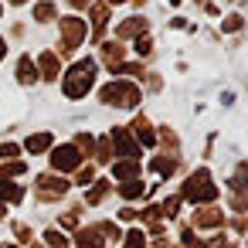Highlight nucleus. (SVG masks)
Listing matches in <instances>:
<instances>
[{
	"label": "nucleus",
	"instance_id": "obj_1",
	"mask_svg": "<svg viewBox=\"0 0 248 248\" xmlns=\"http://www.w3.org/2000/svg\"><path fill=\"white\" fill-rule=\"evenodd\" d=\"M89 85H92V62H78V65L72 68V75H68L65 92H68V95H82Z\"/></svg>",
	"mask_w": 248,
	"mask_h": 248
},
{
	"label": "nucleus",
	"instance_id": "obj_2",
	"mask_svg": "<svg viewBox=\"0 0 248 248\" xmlns=\"http://www.w3.org/2000/svg\"><path fill=\"white\" fill-rule=\"evenodd\" d=\"M62 34H65V45L75 48V45L85 38V24H82L78 17H68V21H62Z\"/></svg>",
	"mask_w": 248,
	"mask_h": 248
},
{
	"label": "nucleus",
	"instance_id": "obj_3",
	"mask_svg": "<svg viewBox=\"0 0 248 248\" xmlns=\"http://www.w3.org/2000/svg\"><path fill=\"white\" fill-rule=\"evenodd\" d=\"M187 197H194V201H197V197H201V201L214 197V187L207 184V177H204V173H201V177H194V180L187 184Z\"/></svg>",
	"mask_w": 248,
	"mask_h": 248
},
{
	"label": "nucleus",
	"instance_id": "obj_4",
	"mask_svg": "<svg viewBox=\"0 0 248 248\" xmlns=\"http://www.w3.org/2000/svg\"><path fill=\"white\" fill-rule=\"evenodd\" d=\"M146 31V21H140V17H129L126 24H119V38H133V34H143Z\"/></svg>",
	"mask_w": 248,
	"mask_h": 248
},
{
	"label": "nucleus",
	"instance_id": "obj_5",
	"mask_svg": "<svg viewBox=\"0 0 248 248\" xmlns=\"http://www.w3.org/2000/svg\"><path fill=\"white\" fill-rule=\"evenodd\" d=\"M34 17H38V21H48V17H55V7H51V4H38Z\"/></svg>",
	"mask_w": 248,
	"mask_h": 248
},
{
	"label": "nucleus",
	"instance_id": "obj_6",
	"mask_svg": "<svg viewBox=\"0 0 248 248\" xmlns=\"http://www.w3.org/2000/svg\"><path fill=\"white\" fill-rule=\"evenodd\" d=\"M238 28H241V17H238V14H234V17H228V21H224V31H238Z\"/></svg>",
	"mask_w": 248,
	"mask_h": 248
},
{
	"label": "nucleus",
	"instance_id": "obj_7",
	"mask_svg": "<svg viewBox=\"0 0 248 248\" xmlns=\"http://www.w3.org/2000/svg\"><path fill=\"white\" fill-rule=\"evenodd\" d=\"M126 248H143V234H140V231H133V234H129V245H126Z\"/></svg>",
	"mask_w": 248,
	"mask_h": 248
},
{
	"label": "nucleus",
	"instance_id": "obj_8",
	"mask_svg": "<svg viewBox=\"0 0 248 248\" xmlns=\"http://www.w3.org/2000/svg\"><path fill=\"white\" fill-rule=\"evenodd\" d=\"M68 4H75V7H85V4H89V0H68Z\"/></svg>",
	"mask_w": 248,
	"mask_h": 248
},
{
	"label": "nucleus",
	"instance_id": "obj_9",
	"mask_svg": "<svg viewBox=\"0 0 248 248\" xmlns=\"http://www.w3.org/2000/svg\"><path fill=\"white\" fill-rule=\"evenodd\" d=\"M109 4H126V0H109Z\"/></svg>",
	"mask_w": 248,
	"mask_h": 248
},
{
	"label": "nucleus",
	"instance_id": "obj_10",
	"mask_svg": "<svg viewBox=\"0 0 248 248\" xmlns=\"http://www.w3.org/2000/svg\"><path fill=\"white\" fill-rule=\"evenodd\" d=\"M0 55H4V45H0Z\"/></svg>",
	"mask_w": 248,
	"mask_h": 248
},
{
	"label": "nucleus",
	"instance_id": "obj_11",
	"mask_svg": "<svg viewBox=\"0 0 248 248\" xmlns=\"http://www.w3.org/2000/svg\"><path fill=\"white\" fill-rule=\"evenodd\" d=\"M14 4H24V0H14Z\"/></svg>",
	"mask_w": 248,
	"mask_h": 248
}]
</instances>
